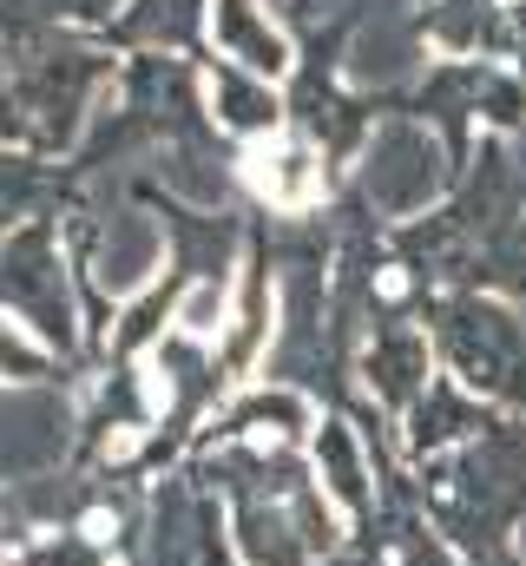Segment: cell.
<instances>
[{"instance_id": "cell-1", "label": "cell", "mask_w": 526, "mask_h": 566, "mask_svg": "<svg viewBox=\"0 0 526 566\" xmlns=\"http://www.w3.org/2000/svg\"><path fill=\"white\" fill-rule=\"evenodd\" d=\"M244 178H251V191L270 198V205H283V211H303V205H316L323 198V165H316V151L303 139H270L251 151V165H244Z\"/></svg>"}, {"instance_id": "cell-2", "label": "cell", "mask_w": 526, "mask_h": 566, "mask_svg": "<svg viewBox=\"0 0 526 566\" xmlns=\"http://www.w3.org/2000/svg\"><path fill=\"white\" fill-rule=\"evenodd\" d=\"M178 323H185V336H198V343H211V336H218V323H224V296H218V283H198V290L185 296V310H178Z\"/></svg>"}]
</instances>
